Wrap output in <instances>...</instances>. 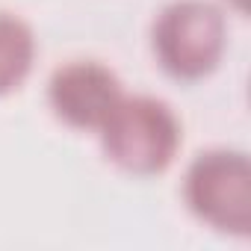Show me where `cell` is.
<instances>
[{
    "instance_id": "cell-1",
    "label": "cell",
    "mask_w": 251,
    "mask_h": 251,
    "mask_svg": "<svg viewBox=\"0 0 251 251\" xmlns=\"http://www.w3.org/2000/svg\"><path fill=\"white\" fill-rule=\"evenodd\" d=\"M103 157L136 177L163 175L183 145V124L177 112L154 95H127L100 124Z\"/></svg>"
},
{
    "instance_id": "cell-2",
    "label": "cell",
    "mask_w": 251,
    "mask_h": 251,
    "mask_svg": "<svg viewBox=\"0 0 251 251\" xmlns=\"http://www.w3.org/2000/svg\"><path fill=\"white\" fill-rule=\"evenodd\" d=\"M151 50L157 65L180 80L210 77L227 50V18L210 0H172L151 24Z\"/></svg>"
},
{
    "instance_id": "cell-3",
    "label": "cell",
    "mask_w": 251,
    "mask_h": 251,
    "mask_svg": "<svg viewBox=\"0 0 251 251\" xmlns=\"http://www.w3.org/2000/svg\"><path fill=\"white\" fill-rule=\"evenodd\" d=\"M183 201L207 227L227 236L251 233V163L236 148L195 154L183 175Z\"/></svg>"
},
{
    "instance_id": "cell-4",
    "label": "cell",
    "mask_w": 251,
    "mask_h": 251,
    "mask_svg": "<svg viewBox=\"0 0 251 251\" xmlns=\"http://www.w3.org/2000/svg\"><path fill=\"white\" fill-rule=\"evenodd\" d=\"M124 98L118 74L98 59H71L48 80V106L74 130H100L115 103Z\"/></svg>"
},
{
    "instance_id": "cell-5",
    "label": "cell",
    "mask_w": 251,
    "mask_h": 251,
    "mask_svg": "<svg viewBox=\"0 0 251 251\" xmlns=\"http://www.w3.org/2000/svg\"><path fill=\"white\" fill-rule=\"evenodd\" d=\"M36 50L33 27L15 12H0V98L24 86L36 65Z\"/></svg>"
},
{
    "instance_id": "cell-6",
    "label": "cell",
    "mask_w": 251,
    "mask_h": 251,
    "mask_svg": "<svg viewBox=\"0 0 251 251\" xmlns=\"http://www.w3.org/2000/svg\"><path fill=\"white\" fill-rule=\"evenodd\" d=\"M222 3L230 6L236 15H245V12H248V0H222Z\"/></svg>"
}]
</instances>
